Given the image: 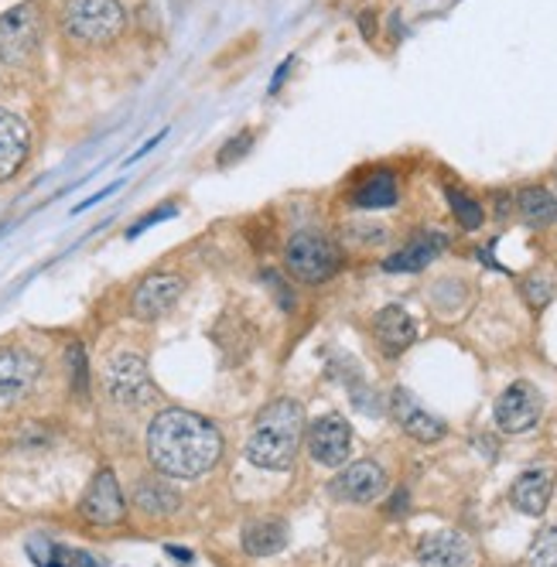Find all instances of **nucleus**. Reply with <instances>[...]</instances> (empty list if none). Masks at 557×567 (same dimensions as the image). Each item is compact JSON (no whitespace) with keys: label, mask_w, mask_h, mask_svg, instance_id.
I'll return each mask as SVG.
<instances>
[{"label":"nucleus","mask_w":557,"mask_h":567,"mask_svg":"<svg viewBox=\"0 0 557 567\" xmlns=\"http://www.w3.org/2000/svg\"><path fill=\"white\" fill-rule=\"evenodd\" d=\"M38 380V359L28 349H0V403L21 400Z\"/></svg>","instance_id":"f8f14e48"},{"label":"nucleus","mask_w":557,"mask_h":567,"mask_svg":"<svg viewBox=\"0 0 557 567\" xmlns=\"http://www.w3.org/2000/svg\"><path fill=\"white\" fill-rule=\"evenodd\" d=\"M250 144H254V134H250V131H244L240 137H233V141L226 144V151L219 154V165H223V168H229L233 161H240V157L247 154V147H250Z\"/></svg>","instance_id":"a878e982"},{"label":"nucleus","mask_w":557,"mask_h":567,"mask_svg":"<svg viewBox=\"0 0 557 567\" xmlns=\"http://www.w3.org/2000/svg\"><path fill=\"white\" fill-rule=\"evenodd\" d=\"M305 434V414L295 400H274L260 411L250 437H247V458L260 468L285 472L295 465V455L301 449Z\"/></svg>","instance_id":"f03ea898"},{"label":"nucleus","mask_w":557,"mask_h":567,"mask_svg":"<svg viewBox=\"0 0 557 567\" xmlns=\"http://www.w3.org/2000/svg\"><path fill=\"white\" fill-rule=\"evenodd\" d=\"M448 247V236H442V233H417L408 247H401L393 257H386L383 260V267L390 270V274H417V270H424L437 254H442Z\"/></svg>","instance_id":"f3484780"},{"label":"nucleus","mask_w":557,"mask_h":567,"mask_svg":"<svg viewBox=\"0 0 557 567\" xmlns=\"http://www.w3.org/2000/svg\"><path fill=\"white\" fill-rule=\"evenodd\" d=\"M62 28L79 45H113L127 28L121 0H65Z\"/></svg>","instance_id":"7ed1b4c3"},{"label":"nucleus","mask_w":557,"mask_h":567,"mask_svg":"<svg viewBox=\"0 0 557 567\" xmlns=\"http://www.w3.org/2000/svg\"><path fill=\"white\" fill-rule=\"evenodd\" d=\"M103 383H106V393L124 403V408H144V403L154 400V380L147 373V362L141 355H131V352H121L106 362V373H103Z\"/></svg>","instance_id":"423d86ee"},{"label":"nucleus","mask_w":557,"mask_h":567,"mask_svg":"<svg viewBox=\"0 0 557 567\" xmlns=\"http://www.w3.org/2000/svg\"><path fill=\"white\" fill-rule=\"evenodd\" d=\"M134 503L141 513L147 516H172L178 509V496L172 485H165L162 478H147L137 485V493H134Z\"/></svg>","instance_id":"4be33fe9"},{"label":"nucleus","mask_w":557,"mask_h":567,"mask_svg":"<svg viewBox=\"0 0 557 567\" xmlns=\"http://www.w3.org/2000/svg\"><path fill=\"white\" fill-rule=\"evenodd\" d=\"M28 151H31L28 124L18 113L0 110V182H11L21 172Z\"/></svg>","instance_id":"4468645a"},{"label":"nucleus","mask_w":557,"mask_h":567,"mask_svg":"<svg viewBox=\"0 0 557 567\" xmlns=\"http://www.w3.org/2000/svg\"><path fill=\"white\" fill-rule=\"evenodd\" d=\"M285 260H288V270L305 284H322L339 270V250L332 247L329 236L314 229H301L288 239Z\"/></svg>","instance_id":"20e7f679"},{"label":"nucleus","mask_w":557,"mask_h":567,"mask_svg":"<svg viewBox=\"0 0 557 567\" xmlns=\"http://www.w3.org/2000/svg\"><path fill=\"white\" fill-rule=\"evenodd\" d=\"M383 489H386V472L370 458L349 465L336 482V493L349 503H373L383 496Z\"/></svg>","instance_id":"dca6fc26"},{"label":"nucleus","mask_w":557,"mask_h":567,"mask_svg":"<svg viewBox=\"0 0 557 567\" xmlns=\"http://www.w3.org/2000/svg\"><path fill=\"white\" fill-rule=\"evenodd\" d=\"M79 509H83V516L90 523H100V526H113V523L124 519L127 503H124V493H121V482H116V475L110 468H100L93 475Z\"/></svg>","instance_id":"6e6552de"},{"label":"nucleus","mask_w":557,"mask_h":567,"mask_svg":"<svg viewBox=\"0 0 557 567\" xmlns=\"http://www.w3.org/2000/svg\"><path fill=\"white\" fill-rule=\"evenodd\" d=\"M373 336H377V342H380V349L386 355H401L417 339V326L401 305H386L373 318Z\"/></svg>","instance_id":"2eb2a0df"},{"label":"nucleus","mask_w":557,"mask_h":567,"mask_svg":"<svg viewBox=\"0 0 557 567\" xmlns=\"http://www.w3.org/2000/svg\"><path fill=\"white\" fill-rule=\"evenodd\" d=\"M38 49H42V11L34 0H24L8 14H0V59L21 65Z\"/></svg>","instance_id":"39448f33"},{"label":"nucleus","mask_w":557,"mask_h":567,"mask_svg":"<svg viewBox=\"0 0 557 567\" xmlns=\"http://www.w3.org/2000/svg\"><path fill=\"white\" fill-rule=\"evenodd\" d=\"M72 373H75V390L86 393V359L79 346H72Z\"/></svg>","instance_id":"bb28decb"},{"label":"nucleus","mask_w":557,"mask_h":567,"mask_svg":"<svg viewBox=\"0 0 557 567\" xmlns=\"http://www.w3.org/2000/svg\"><path fill=\"white\" fill-rule=\"evenodd\" d=\"M352 206L360 209H390L396 206V182L390 172H377L370 175L360 188L352 192Z\"/></svg>","instance_id":"412c9836"},{"label":"nucleus","mask_w":557,"mask_h":567,"mask_svg":"<svg viewBox=\"0 0 557 567\" xmlns=\"http://www.w3.org/2000/svg\"><path fill=\"white\" fill-rule=\"evenodd\" d=\"M349 449H352V427L339 414H329L311 424L308 452L318 465H329V468L342 465L349 458Z\"/></svg>","instance_id":"1a4fd4ad"},{"label":"nucleus","mask_w":557,"mask_h":567,"mask_svg":"<svg viewBox=\"0 0 557 567\" xmlns=\"http://www.w3.org/2000/svg\"><path fill=\"white\" fill-rule=\"evenodd\" d=\"M524 295H527L530 308H547V305L554 301V295H557V277L547 274V270L530 274V277L524 280Z\"/></svg>","instance_id":"b1692460"},{"label":"nucleus","mask_w":557,"mask_h":567,"mask_svg":"<svg viewBox=\"0 0 557 567\" xmlns=\"http://www.w3.org/2000/svg\"><path fill=\"white\" fill-rule=\"evenodd\" d=\"M496 427L503 434H524V431H534L540 414H544V396L534 383L527 380H516L509 383L499 400H496Z\"/></svg>","instance_id":"0eeeda50"},{"label":"nucleus","mask_w":557,"mask_h":567,"mask_svg":"<svg viewBox=\"0 0 557 567\" xmlns=\"http://www.w3.org/2000/svg\"><path fill=\"white\" fill-rule=\"evenodd\" d=\"M530 567H557V523L540 530L530 547Z\"/></svg>","instance_id":"393cba45"},{"label":"nucleus","mask_w":557,"mask_h":567,"mask_svg":"<svg viewBox=\"0 0 557 567\" xmlns=\"http://www.w3.org/2000/svg\"><path fill=\"white\" fill-rule=\"evenodd\" d=\"M550 493H554V472L550 468H527L520 478L513 482L509 499L524 516H544Z\"/></svg>","instance_id":"a211bd4d"},{"label":"nucleus","mask_w":557,"mask_h":567,"mask_svg":"<svg viewBox=\"0 0 557 567\" xmlns=\"http://www.w3.org/2000/svg\"><path fill=\"white\" fill-rule=\"evenodd\" d=\"M448 206H452L455 219L462 223V229H479L483 226V206L472 195H465L458 188H448Z\"/></svg>","instance_id":"5701e85b"},{"label":"nucleus","mask_w":557,"mask_h":567,"mask_svg":"<svg viewBox=\"0 0 557 567\" xmlns=\"http://www.w3.org/2000/svg\"><path fill=\"white\" fill-rule=\"evenodd\" d=\"M516 209L530 226H550L557 219V198L540 185H527L516 195Z\"/></svg>","instance_id":"aec40b11"},{"label":"nucleus","mask_w":557,"mask_h":567,"mask_svg":"<svg viewBox=\"0 0 557 567\" xmlns=\"http://www.w3.org/2000/svg\"><path fill=\"white\" fill-rule=\"evenodd\" d=\"M147 455L157 472L175 475V478H198L219 462L223 434L203 414L172 408L151 421Z\"/></svg>","instance_id":"f257e3e1"},{"label":"nucleus","mask_w":557,"mask_h":567,"mask_svg":"<svg viewBox=\"0 0 557 567\" xmlns=\"http://www.w3.org/2000/svg\"><path fill=\"white\" fill-rule=\"evenodd\" d=\"M288 544V526L281 519H257L244 530V547L254 557H270L277 550H285Z\"/></svg>","instance_id":"6ab92c4d"},{"label":"nucleus","mask_w":557,"mask_h":567,"mask_svg":"<svg viewBox=\"0 0 557 567\" xmlns=\"http://www.w3.org/2000/svg\"><path fill=\"white\" fill-rule=\"evenodd\" d=\"M185 295V280L178 274H154L147 280L137 284V291H134V315L144 318V321H154V318H162L168 315L178 298Z\"/></svg>","instance_id":"9d476101"},{"label":"nucleus","mask_w":557,"mask_h":567,"mask_svg":"<svg viewBox=\"0 0 557 567\" xmlns=\"http://www.w3.org/2000/svg\"><path fill=\"white\" fill-rule=\"evenodd\" d=\"M175 213H178L175 206H165V209H157V213H151V216H144V219H141V223H137V226L131 229V236H141V233H144L147 226H154V223H162V219H172Z\"/></svg>","instance_id":"cd10ccee"},{"label":"nucleus","mask_w":557,"mask_h":567,"mask_svg":"<svg viewBox=\"0 0 557 567\" xmlns=\"http://www.w3.org/2000/svg\"><path fill=\"white\" fill-rule=\"evenodd\" d=\"M417 557L424 567H472L475 550L465 534L458 530H437L427 534L417 547Z\"/></svg>","instance_id":"ddd939ff"},{"label":"nucleus","mask_w":557,"mask_h":567,"mask_svg":"<svg viewBox=\"0 0 557 567\" xmlns=\"http://www.w3.org/2000/svg\"><path fill=\"white\" fill-rule=\"evenodd\" d=\"M168 554H172L175 560H182V564H188V560H192V554H188V550H178V547H168Z\"/></svg>","instance_id":"c85d7f7f"},{"label":"nucleus","mask_w":557,"mask_h":567,"mask_svg":"<svg viewBox=\"0 0 557 567\" xmlns=\"http://www.w3.org/2000/svg\"><path fill=\"white\" fill-rule=\"evenodd\" d=\"M390 414H393L396 424H401L404 434H411L421 444H434V441L445 437V421L437 417V414H431L427 408H421V403L408 390H393Z\"/></svg>","instance_id":"9b49d317"}]
</instances>
